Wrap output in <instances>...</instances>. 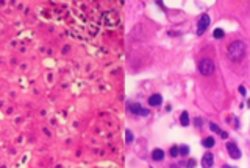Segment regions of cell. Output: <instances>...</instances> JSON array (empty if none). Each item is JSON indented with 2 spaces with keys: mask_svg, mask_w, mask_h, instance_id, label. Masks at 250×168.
<instances>
[{
  "mask_svg": "<svg viewBox=\"0 0 250 168\" xmlns=\"http://www.w3.org/2000/svg\"><path fill=\"white\" fill-rule=\"evenodd\" d=\"M227 55L231 61L238 62L241 61L244 56H245V44L242 41H233L230 45H228V50H227Z\"/></svg>",
  "mask_w": 250,
  "mask_h": 168,
  "instance_id": "1",
  "label": "cell"
},
{
  "mask_svg": "<svg viewBox=\"0 0 250 168\" xmlns=\"http://www.w3.org/2000/svg\"><path fill=\"white\" fill-rule=\"evenodd\" d=\"M214 70H216L214 61L210 59V58H205V59H202V61L198 62V72H200L202 75H205V76L213 75V73H214Z\"/></svg>",
  "mask_w": 250,
  "mask_h": 168,
  "instance_id": "2",
  "label": "cell"
},
{
  "mask_svg": "<svg viewBox=\"0 0 250 168\" xmlns=\"http://www.w3.org/2000/svg\"><path fill=\"white\" fill-rule=\"evenodd\" d=\"M210 22H211V19H210L208 14H202V16H200L198 23H197V34H203L206 31V28L210 27Z\"/></svg>",
  "mask_w": 250,
  "mask_h": 168,
  "instance_id": "3",
  "label": "cell"
},
{
  "mask_svg": "<svg viewBox=\"0 0 250 168\" xmlns=\"http://www.w3.org/2000/svg\"><path fill=\"white\" fill-rule=\"evenodd\" d=\"M128 109H130V112L135 114V115H141V117H147V115H150V111H148V109H144L139 103H133V104H130Z\"/></svg>",
  "mask_w": 250,
  "mask_h": 168,
  "instance_id": "4",
  "label": "cell"
},
{
  "mask_svg": "<svg viewBox=\"0 0 250 168\" xmlns=\"http://www.w3.org/2000/svg\"><path fill=\"white\" fill-rule=\"evenodd\" d=\"M227 151H228V154L233 159H239L241 157V151H239V148H238V145L235 142H228L227 143Z\"/></svg>",
  "mask_w": 250,
  "mask_h": 168,
  "instance_id": "5",
  "label": "cell"
},
{
  "mask_svg": "<svg viewBox=\"0 0 250 168\" xmlns=\"http://www.w3.org/2000/svg\"><path fill=\"white\" fill-rule=\"evenodd\" d=\"M214 163V156L211 153H205L202 157V168H213Z\"/></svg>",
  "mask_w": 250,
  "mask_h": 168,
  "instance_id": "6",
  "label": "cell"
},
{
  "mask_svg": "<svg viewBox=\"0 0 250 168\" xmlns=\"http://www.w3.org/2000/svg\"><path fill=\"white\" fill-rule=\"evenodd\" d=\"M161 103H163V97H161L160 93H153L152 97L148 98V104L150 106H160Z\"/></svg>",
  "mask_w": 250,
  "mask_h": 168,
  "instance_id": "7",
  "label": "cell"
},
{
  "mask_svg": "<svg viewBox=\"0 0 250 168\" xmlns=\"http://www.w3.org/2000/svg\"><path fill=\"white\" fill-rule=\"evenodd\" d=\"M152 159H153L155 162L163 160V159H164V151H163L161 148H155V150L152 151Z\"/></svg>",
  "mask_w": 250,
  "mask_h": 168,
  "instance_id": "8",
  "label": "cell"
},
{
  "mask_svg": "<svg viewBox=\"0 0 250 168\" xmlns=\"http://www.w3.org/2000/svg\"><path fill=\"white\" fill-rule=\"evenodd\" d=\"M180 125L181 126H188L189 125V114H188V111H183L181 112V115H180Z\"/></svg>",
  "mask_w": 250,
  "mask_h": 168,
  "instance_id": "9",
  "label": "cell"
},
{
  "mask_svg": "<svg viewBox=\"0 0 250 168\" xmlns=\"http://www.w3.org/2000/svg\"><path fill=\"white\" fill-rule=\"evenodd\" d=\"M202 145H203L205 148H213V147L216 145V139H214V137H206V139L202 142Z\"/></svg>",
  "mask_w": 250,
  "mask_h": 168,
  "instance_id": "10",
  "label": "cell"
},
{
  "mask_svg": "<svg viewBox=\"0 0 250 168\" xmlns=\"http://www.w3.org/2000/svg\"><path fill=\"white\" fill-rule=\"evenodd\" d=\"M213 36H214L216 39H222V37L225 36V33H223V30H220V28H216V30L213 31Z\"/></svg>",
  "mask_w": 250,
  "mask_h": 168,
  "instance_id": "11",
  "label": "cell"
},
{
  "mask_svg": "<svg viewBox=\"0 0 250 168\" xmlns=\"http://www.w3.org/2000/svg\"><path fill=\"white\" fill-rule=\"evenodd\" d=\"M178 153H180V156H188L189 154V148L186 145H183V147L178 148Z\"/></svg>",
  "mask_w": 250,
  "mask_h": 168,
  "instance_id": "12",
  "label": "cell"
},
{
  "mask_svg": "<svg viewBox=\"0 0 250 168\" xmlns=\"http://www.w3.org/2000/svg\"><path fill=\"white\" fill-rule=\"evenodd\" d=\"M125 139H127V140H125L127 143H131V142H133V134H131V131H130V129H127V131H125Z\"/></svg>",
  "mask_w": 250,
  "mask_h": 168,
  "instance_id": "13",
  "label": "cell"
},
{
  "mask_svg": "<svg viewBox=\"0 0 250 168\" xmlns=\"http://www.w3.org/2000/svg\"><path fill=\"white\" fill-rule=\"evenodd\" d=\"M210 129H211L213 132H216V134H220V128H219L216 123H213V122L210 123Z\"/></svg>",
  "mask_w": 250,
  "mask_h": 168,
  "instance_id": "14",
  "label": "cell"
},
{
  "mask_svg": "<svg viewBox=\"0 0 250 168\" xmlns=\"http://www.w3.org/2000/svg\"><path fill=\"white\" fill-rule=\"evenodd\" d=\"M178 154H180V153H178V148H177V147H172V148H170V156H172V157H177Z\"/></svg>",
  "mask_w": 250,
  "mask_h": 168,
  "instance_id": "15",
  "label": "cell"
},
{
  "mask_svg": "<svg viewBox=\"0 0 250 168\" xmlns=\"http://www.w3.org/2000/svg\"><path fill=\"white\" fill-rule=\"evenodd\" d=\"M203 125V120L202 118H195V126L198 128V126H202Z\"/></svg>",
  "mask_w": 250,
  "mask_h": 168,
  "instance_id": "16",
  "label": "cell"
},
{
  "mask_svg": "<svg viewBox=\"0 0 250 168\" xmlns=\"http://www.w3.org/2000/svg\"><path fill=\"white\" fill-rule=\"evenodd\" d=\"M195 163H197V162H195L194 159H191V160L188 162V168H194V166H195Z\"/></svg>",
  "mask_w": 250,
  "mask_h": 168,
  "instance_id": "17",
  "label": "cell"
},
{
  "mask_svg": "<svg viewBox=\"0 0 250 168\" xmlns=\"http://www.w3.org/2000/svg\"><path fill=\"white\" fill-rule=\"evenodd\" d=\"M239 92H241V95H242V97H245V95H247V93H245V87H244V86H239Z\"/></svg>",
  "mask_w": 250,
  "mask_h": 168,
  "instance_id": "18",
  "label": "cell"
},
{
  "mask_svg": "<svg viewBox=\"0 0 250 168\" xmlns=\"http://www.w3.org/2000/svg\"><path fill=\"white\" fill-rule=\"evenodd\" d=\"M219 135H220L222 139H227V137H228V134H227V132H223V131H220V134H219Z\"/></svg>",
  "mask_w": 250,
  "mask_h": 168,
  "instance_id": "19",
  "label": "cell"
},
{
  "mask_svg": "<svg viewBox=\"0 0 250 168\" xmlns=\"http://www.w3.org/2000/svg\"><path fill=\"white\" fill-rule=\"evenodd\" d=\"M222 168H235V166H230V165H227V163H225V165H223Z\"/></svg>",
  "mask_w": 250,
  "mask_h": 168,
  "instance_id": "20",
  "label": "cell"
},
{
  "mask_svg": "<svg viewBox=\"0 0 250 168\" xmlns=\"http://www.w3.org/2000/svg\"><path fill=\"white\" fill-rule=\"evenodd\" d=\"M247 104H248V106H250V100H248V101H247Z\"/></svg>",
  "mask_w": 250,
  "mask_h": 168,
  "instance_id": "21",
  "label": "cell"
}]
</instances>
